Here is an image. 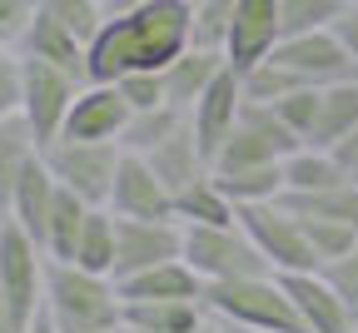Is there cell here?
Here are the masks:
<instances>
[{"label":"cell","mask_w":358,"mask_h":333,"mask_svg":"<svg viewBox=\"0 0 358 333\" xmlns=\"http://www.w3.org/2000/svg\"><path fill=\"white\" fill-rule=\"evenodd\" d=\"M284 179H289V194H319V189L348 184L338 155L324 150V145H299V150L284 160Z\"/></svg>","instance_id":"cell-24"},{"label":"cell","mask_w":358,"mask_h":333,"mask_svg":"<svg viewBox=\"0 0 358 333\" xmlns=\"http://www.w3.org/2000/svg\"><path fill=\"white\" fill-rule=\"evenodd\" d=\"M185 125H189V115H185V110H174V105L145 110V115H134V120H129V129H124V150L150 155L155 145H164V139H169L174 129H185Z\"/></svg>","instance_id":"cell-28"},{"label":"cell","mask_w":358,"mask_h":333,"mask_svg":"<svg viewBox=\"0 0 358 333\" xmlns=\"http://www.w3.org/2000/svg\"><path fill=\"white\" fill-rule=\"evenodd\" d=\"M353 333H358V323H353Z\"/></svg>","instance_id":"cell-46"},{"label":"cell","mask_w":358,"mask_h":333,"mask_svg":"<svg viewBox=\"0 0 358 333\" xmlns=\"http://www.w3.org/2000/svg\"><path fill=\"white\" fill-rule=\"evenodd\" d=\"M284 278V289L294 294V304H299V318H303V328L308 333H353V313H348V304H343V294L329 283V274L324 269H308V274H279Z\"/></svg>","instance_id":"cell-17"},{"label":"cell","mask_w":358,"mask_h":333,"mask_svg":"<svg viewBox=\"0 0 358 333\" xmlns=\"http://www.w3.org/2000/svg\"><path fill=\"white\" fill-rule=\"evenodd\" d=\"M115 85H120V94L129 100V110H134V115L169 105V100H164V80H159V70H134V75H120Z\"/></svg>","instance_id":"cell-35"},{"label":"cell","mask_w":358,"mask_h":333,"mask_svg":"<svg viewBox=\"0 0 358 333\" xmlns=\"http://www.w3.org/2000/svg\"><path fill=\"white\" fill-rule=\"evenodd\" d=\"M204 333H239V328H229V323H219V318H209V328Z\"/></svg>","instance_id":"cell-43"},{"label":"cell","mask_w":358,"mask_h":333,"mask_svg":"<svg viewBox=\"0 0 358 333\" xmlns=\"http://www.w3.org/2000/svg\"><path fill=\"white\" fill-rule=\"evenodd\" d=\"M274 110H279V120L303 139V145H308L313 129H319V115H324V85H299L294 94H284Z\"/></svg>","instance_id":"cell-29"},{"label":"cell","mask_w":358,"mask_h":333,"mask_svg":"<svg viewBox=\"0 0 358 333\" xmlns=\"http://www.w3.org/2000/svg\"><path fill=\"white\" fill-rule=\"evenodd\" d=\"M55 179L80 194L85 204H110V189H115V174H120V160H124V145H90V139H55L50 150Z\"/></svg>","instance_id":"cell-9"},{"label":"cell","mask_w":358,"mask_h":333,"mask_svg":"<svg viewBox=\"0 0 358 333\" xmlns=\"http://www.w3.org/2000/svg\"><path fill=\"white\" fill-rule=\"evenodd\" d=\"M0 333H20V323H15V309H10L6 289H0Z\"/></svg>","instance_id":"cell-41"},{"label":"cell","mask_w":358,"mask_h":333,"mask_svg":"<svg viewBox=\"0 0 358 333\" xmlns=\"http://www.w3.org/2000/svg\"><path fill=\"white\" fill-rule=\"evenodd\" d=\"M353 129H358V70H353L348 80L324 85V115H319V129H313L308 145L334 150L338 139H343V134H353Z\"/></svg>","instance_id":"cell-25"},{"label":"cell","mask_w":358,"mask_h":333,"mask_svg":"<svg viewBox=\"0 0 358 333\" xmlns=\"http://www.w3.org/2000/svg\"><path fill=\"white\" fill-rule=\"evenodd\" d=\"M299 214V209H294ZM303 219V234H308V244H313V254H319V264L329 269L334 259H343L353 244H358V229H348V224H338V219H313V214H299Z\"/></svg>","instance_id":"cell-31"},{"label":"cell","mask_w":358,"mask_h":333,"mask_svg":"<svg viewBox=\"0 0 358 333\" xmlns=\"http://www.w3.org/2000/svg\"><path fill=\"white\" fill-rule=\"evenodd\" d=\"M239 224L244 234L259 244V254L268 259L274 274H308V269H324L319 254H313L308 234H303V219L294 214L289 199H268V204H244L239 209Z\"/></svg>","instance_id":"cell-6"},{"label":"cell","mask_w":358,"mask_h":333,"mask_svg":"<svg viewBox=\"0 0 358 333\" xmlns=\"http://www.w3.org/2000/svg\"><path fill=\"white\" fill-rule=\"evenodd\" d=\"M45 283H50V254H45L20 224H0V289H6L20 333L45 309Z\"/></svg>","instance_id":"cell-7"},{"label":"cell","mask_w":358,"mask_h":333,"mask_svg":"<svg viewBox=\"0 0 358 333\" xmlns=\"http://www.w3.org/2000/svg\"><path fill=\"white\" fill-rule=\"evenodd\" d=\"M155 0H105V15H129V10H145Z\"/></svg>","instance_id":"cell-40"},{"label":"cell","mask_w":358,"mask_h":333,"mask_svg":"<svg viewBox=\"0 0 358 333\" xmlns=\"http://www.w3.org/2000/svg\"><path fill=\"white\" fill-rule=\"evenodd\" d=\"M120 333H145V328H129V323H120Z\"/></svg>","instance_id":"cell-44"},{"label":"cell","mask_w":358,"mask_h":333,"mask_svg":"<svg viewBox=\"0 0 358 333\" xmlns=\"http://www.w3.org/2000/svg\"><path fill=\"white\" fill-rule=\"evenodd\" d=\"M219 184L229 189V199L244 209V204H268V199H284L289 194V179H284V164H244V169H214Z\"/></svg>","instance_id":"cell-26"},{"label":"cell","mask_w":358,"mask_h":333,"mask_svg":"<svg viewBox=\"0 0 358 333\" xmlns=\"http://www.w3.org/2000/svg\"><path fill=\"white\" fill-rule=\"evenodd\" d=\"M194 45V6L189 0H155L129 15H105L90 35V80H120L134 70H164Z\"/></svg>","instance_id":"cell-1"},{"label":"cell","mask_w":358,"mask_h":333,"mask_svg":"<svg viewBox=\"0 0 358 333\" xmlns=\"http://www.w3.org/2000/svg\"><path fill=\"white\" fill-rule=\"evenodd\" d=\"M134 110L120 94L115 80H85L75 105L65 115L60 139H90V145H124V129H129Z\"/></svg>","instance_id":"cell-10"},{"label":"cell","mask_w":358,"mask_h":333,"mask_svg":"<svg viewBox=\"0 0 358 333\" xmlns=\"http://www.w3.org/2000/svg\"><path fill=\"white\" fill-rule=\"evenodd\" d=\"M164 259H185V224L179 219H120L115 283L129 278V274H145V269H155Z\"/></svg>","instance_id":"cell-13"},{"label":"cell","mask_w":358,"mask_h":333,"mask_svg":"<svg viewBox=\"0 0 358 333\" xmlns=\"http://www.w3.org/2000/svg\"><path fill=\"white\" fill-rule=\"evenodd\" d=\"M45 309L60 323V333H105L124 323V299L110 274H90L80 264L50 259V283H45Z\"/></svg>","instance_id":"cell-3"},{"label":"cell","mask_w":358,"mask_h":333,"mask_svg":"<svg viewBox=\"0 0 358 333\" xmlns=\"http://www.w3.org/2000/svg\"><path fill=\"white\" fill-rule=\"evenodd\" d=\"M334 35L343 40V50L358 60V0H348V6H343V15L334 20Z\"/></svg>","instance_id":"cell-38"},{"label":"cell","mask_w":358,"mask_h":333,"mask_svg":"<svg viewBox=\"0 0 358 333\" xmlns=\"http://www.w3.org/2000/svg\"><path fill=\"white\" fill-rule=\"evenodd\" d=\"M25 333H60V323L50 318V309H40V313H35V323H30Z\"/></svg>","instance_id":"cell-42"},{"label":"cell","mask_w":358,"mask_h":333,"mask_svg":"<svg viewBox=\"0 0 358 333\" xmlns=\"http://www.w3.org/2000/svg\"><path fill=\"white\" fill-rule=\"evenodd\" d=\"M55 194H60V179H55V169H50V160H45V150L40 155H30V164L20 169V179H15V194H10V224H20L30 239L45 249V224H50V209H55Z\"/></svg>","instance_id":"cell-18"},{"label":"cell","mask_w":358,"mask_h":333,"mask_svg":"<svg viewBox=\"0 0 358 333\" xmlns=\"http://www.w3.org/2000/svg\"><path fill=\"white\" fill-rule=\"evenodd\" d=\"M324 274H329V283H334V289L343 294V304H348V313L358 318V244H353V249H348L343 259H334V264H329Z\"/></svg>","instance_id":"cell-37"},{"label":"cell","mask_w":358,"mask_h":333,"mask_svg":"<svg viewBox=\"0 0 358 333\" xmlns=\"http://www.w3.org/2000/svg\"><path fill=\"white\" fill-rule=\"evenodd\" d=\"M185 259L204 283H229L249 274H274L244 224H185Z\"/></svg>","instance_id":"cell-4"},{"label":"cell","mask_w":358,"mask_h":333,"mask_svg":"<svg viewBox=\"0 0 358 333\" xmlns=\"http://www.w3.org/2000/svg\"><path fill=\"white\" fill-rule=\"evenodd\" d=\"M105 333H120V328H105Z\"/></svg>","instance_id":"cell-45"},{"label":"cell","mask_w":358,"mask_h":333,"mask_svg":"<svg viewBox=\"0 0 358 333\" xmlns=\"http://www.w3.org/2000/svg\"><path fill=\"white\" fill-rule=\"evenodd\" d=\"M115 254H120V219H115L110 204H95V209L85 214V229H80V244H75V259L70 264L115 278Z\"/></svg>","instance_id":"cell-23"},{"label":"cell","mask_w":358,"mask_h":333,"mask_svg":"<svg viewBox=\"0 0 358 333\" xmlns=\"http://www.w3.org/2000/svg\"><path fill=\"white\" fill-rule=\"evenodd\" d=\"M303 80L294 75V70H284L279 60H264V65H254L249 75H244V100H254V105H279L284 94H294Z\"/></svg>","instance_id":"cell-30"},{"label":"cell","mask_w":358,"mask_h":333,"mask_svg":"<svg viewBox=\"0 0 358 333\" xmlns=\"http://www.w3.org/2000/svg\"><path fill=\"white\" fill-rule=\"evenodd\" d=\"M174 219L179 224H239V204L229 199V189L219 184V174H199L194 184L174 189Z\"/></svg>","instance_id":"cell-21"},{"label":"cell","mask_w":358,"mask_h":333,"mask_svg":"<svg viewBox=\"0 0 358 333\" xmlns=\"http://www.w3.org/2000/svg\"><path fill=\"white\" fill-rule=\"evenodd\" d=\"M244 105H249V100H244V75H239L234 65H224V70L214 75V85L194 100L189 125H194V139H199V150L209 155V164H214V155L224 150V139L234 134Z\"/></svg>","instance_id":"cell-14"},{"label":"cell","mask_w":358,"mask_h":333,"mask_svg":"<svg viewBox=\"0 0 358 333\" xmlns=\"http://www.w3.org/2000/svg\"><path fill=\"white\" fill-rule=\"evenodd\" d=\"M229 65L224 60V50H204V45H189L179 60H169L164 70H159V80H164V100L174 105V110H194V100L214 85V75Z\"/></svg>","instance_id":"cell-20"},{"label":"cell","mask_w":358,"mask_h":333,"mask_svg":"<svg viewBox=\"0 0 358 333\" xmlns=\"http://www.w3.org/2000/svg\"><path fill=\"white\" fill-rule=\"evenodd\" d=\"M40 10H50L55 20H65L75 35H95L100 30V20H105V0H35Z\"/></svg>","instance_id":"cell-34"},{"label":"cell","mask_w":358,"mask_h":333,"mask_svg":"<svg viewBox=\"0 0 358 333\" xmlns=\"http://www.w3.org/2000/svg\"><path fill=\"white\" fill-rule=\"evenodd\" d=\"M279 40H284L279 0H239L229 40H224V60H229L239 75H249L254 65H264L268 55L279 50Z\"/></svg>","instance_id":"cell-12"},{"label":"cell","mask_w":358,"mask_h":333,"mask_svg":"<svg viewBox=\"0 0 358 333\" xmlns=\"http://www.w3.org/2000/svg\"><path fill=\"white\" fill-rule=\"evenodd\" d=\"M204 309H209V318L229 323L239 333H308L299 318V304L284 289L279 274H249V278H229V283H209Z\"/></svg>","instance_id":"cell-2"},{"label":"cell","mask_w":358,"mask_h":333,"mask_svg":"<svg viewBox=\"0 0 358 333\" xmlns=\"http://www.w3.org/2000/svg\"><path fill=\"white\" fill-rule=\"evenodd\" d=\"M189 6H194V0H189Z\"/></svg>","instance_id":"cell-47"},{"label":"cell","mask_w":358,"mask_h":333,"mask_svg":"<svg viewBox=\"0 0 358 333\" xmlns=\"http://www.w3.org/2000/svg\"><path fill=\"white\" fill-rule=\"evenodd\" d=\"M234 6H239V0H194V45L224 50L229 25H234Z\"/></svg>","instance_id":"cell-33"},{"label":"cell","mask_w":358,"mask_h":333,"mask_svg":"<svg viewBox=\"0 0 358 333\" xmlns=\"http://www.w3.org/2000/svg\"><path fill=\"white\" fill-rule=\"evenodd\" d=\"M110 209L120 219H174V189L155 174V164L145 155L124 150L115 189H110Z\"/></svg>","instance_id":"cell-15"},{"label":"cell","mask_w":358,"mask_h":333,"mask_svg":"<svg viewBox=\"0 0 358 333\" xmlns=\"http://www.w3.org/2000/svg\"><path fill=\"white\" fill-rule=\"evenodd\" d=\"M303 139L279 120L274 105H244L234 134L224 139V150L214 155V169H244V164H284Z\"/></svg>","instance_id":"cell-8"},{"label":"cell","mask_w":358,"mask_h":333,"mask_svg":"<svg viewBox=\"0 0 358 333\" xmlns=\"http://www.w3.org/2000/svg\"><path fill=\"white\" fill-rule=\"evenodd\" d=\"M348 0H279V15H284V35L299 30H334V20L343 15Z\"/></svg>","instance_id":"cell-32"},{"label":"cell","mask_w":358,"mask_h":333,"mask_svg":"<svg viewBox=\"0 0 358 333\" xmlns=\"http://www.w3.org/2000/svg\"><path fill=\"white\" fill-rule=\"evenodd\" d=\"M209 283L189 269V259H164L145 274L120 278V299L124 304H150V299H204Z\"/></svg>","instance_id":"cell-19"},{"label":"cell","mask_w":358,"mask_h":333,"mask_svg":"<svg viewBox=\"0 0 358 333\" xmlns=\"http://www.w3.org/2000/svg\"><path fill=\"white\" fill-rule=\"evenodd\" d=\"M20 115V50L15 40H0V120Z\"/></svg>","instance_id":"cell-36"},{"label":"cell","mask_w":358,"mask_h":333,"mask_svg":"<svg viewBox=\"0 0 358 333\" xmlns=\"http://www.w3.org/2000/svg\"><path fill=\"white\" fill-rule=\"evenodd\" d=\"M145 160L155 164V174H159L169 189H185V184H194L199 174H209V169H214V164H209V155L199 150V139H194V125L174 129L164 145H155Z\"/></svg>","instance_id":"cell-22"},{"label":"cell","mask_w":358,"mask_h":333,"mask_svg":"<svg viewBox=\"0 0 358 333\" xmlns=\"http://www.w3.org/2000/svg\"><path fill=\"white\" fill-rule=\"evenodd\" d=\"M334 155H338V164H343V174H348V179L358 184V129L338 139V145H334Z\"/></svg>","instance_id":"cell-39"},{"label":"cell","mask_w":358,"mask_h":333,"mask_svg":"<svg viewBox=\"0 0 358 333\" xmlns=\"http://www.w3.org/2000/svg\"><path fill=\"white\" fill-rule=\"evenodd\" d=\"M279 60L284 70H294L303 85H334V80H348L358 70V60L343 50V40L334 30H299V35H284L279 50L268 55Z\"/></svg>","instance_id":"cell-11"},{"label":"cell","mask_w":358,"mask_h":333,"mask_svg":"<svg viewBox=\"0 0 358 333\" xmlns=\"http://www.w3.org/2000/svg\"><path fill=\"white\" fill-rule=\"evenodd\" d=\"M85 80H75L70 70L50 65V60H35V55H20V120L30 125L35 145L50 150L60 129H65V115L75 105Z\"/></svg>","instance_id":"cell-5"},{"label":"cell","mask_w":358,"mask_h":333,"mask_svg":"<svg viewBox=\"0 0 358 333\" xmlns=\"http://www.w3.org/2000/svg\"><path fill=\"white\" fill-rule=\"evenodd\" d=\"M95 204H85L80 194H70V189L60 184L55 194V209H50V224H45V254H50L55 264H70L75 259V244H80V229H85V214Z\"/></svg>","instance_id":"cell-27"},{"label":"cell","mask_w":358,"mask_h":333,"mask_svg":"<svg viewBox=\"0 0 358 333\" xmlns=\"http://www.w3.org/2000/svg\"><path fill=\"white\" fill-rule=\"evenodd\" d=\"M15 50H20V55H35V60H50V65L70 70L75 80H90V60H85L90 40H85V35H75L65 20H55L50 10H40V6L30 10L25 30L15 35Z\"/></svg>","instance_id":"cell-16"}]
</instances>
